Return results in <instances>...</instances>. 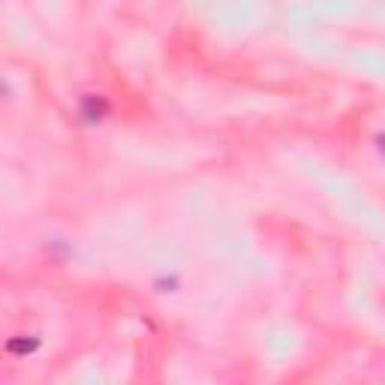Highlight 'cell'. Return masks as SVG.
<instances>
[{"label": "cell", "instance_id": "7a4b0ae2", "mask_svg": "<svg viewBox=\"0 0 385 385\" xmlns=\"http://www.w3.org/2000/svg\"><path fill=\"white\" fill-rule=\"evenodd\" d=\"M30 349H37V341H30V343H21V341H9V353H30Z\"/></svg>", "mask_w": 385, "mask_h": 385}, {"label": "cell", "instance_id": "6da1fadb", "mask_svg": "<svg viewBox=\"0 0 385 385\" xmlns=\"http://www.w3.org/2000/svg\"><path fill=\"white\" fill-rule=\"evenodd\" d=\"M106 111H109V103H106L103 97H94V94L82 97V118H85L87 123L103 121V118H106Z\"/></svg>", "mask_w": 385, "mask_h": 385}]
</instances>
